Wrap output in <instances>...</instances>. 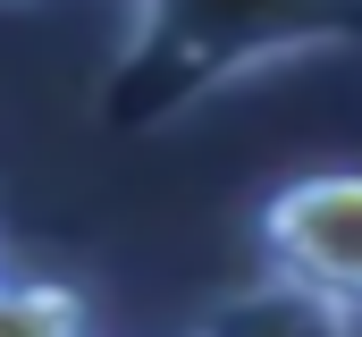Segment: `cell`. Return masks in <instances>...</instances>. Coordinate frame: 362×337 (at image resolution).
<instances>
[{
  "label": "cell",
  "mask_w": 362,
  "mask_h": 337,
  "mask_svg": "<svg viewBox=\"0 0 362 337\" xmlns=\"http://www.w3.org/2000/svg\"><path fill=\"white\" fill-rule=\"evenodd\" d=\"M0 337H93V295L51 270H0Z\"/></svg>",
  "instance_id": "3957f363"
},
{
  "label": "cell",
  "mask_w": 362,
  "mask_h": 337,
  "mask_svg": "<svg viewBox=\"0 0 362 337\" xmlns=\"http://www.w3.org/2000/svg\"><path fill=\"white\" fill-rule=\"evenodd\" d=\"M194 337H362V321L303 295V287H286V278H270V270H253L245 287H228L194 321Z\"/></svg>",
  "instance_id": "7a4b0ae2"
},
{
  "label": "cell",
  "mask_w": 362,
  "mask_h": 337,
  "mask_svg": "<svg viewBox=\"0 0 362 337\" xmlns=\"http://www.w3.org/2000/svg\"><path fill=\"white\" fill-rule=\"evenodd\" d=\"M262 270L362 321V168H303L253 211Z\"/></svg>",
  "instance_id": "6da1fadb"
}]
</instances>
